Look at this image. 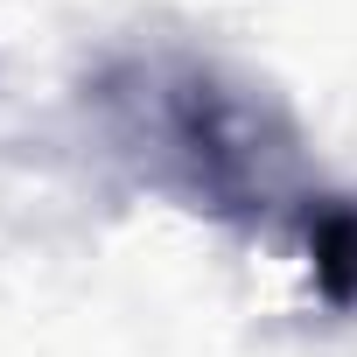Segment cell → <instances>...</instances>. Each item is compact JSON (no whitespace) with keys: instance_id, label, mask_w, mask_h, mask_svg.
Masks as SVG:
<instances>
[{"instance_id":"cell-2","label":"cell","mask_w":357,"mask_h":357,"mask_svg":"<svg viewBox=\"0 0 357 357\" xmlns=\"http://www.w3.org/2000/svg\"><path fill=\"white\" fill-rule=\"evenodd\" d=\"M301 238L315 259V287L336 308H357V197H308Z\"/></svg>"},{"instance_id":"cell-1","label":"cell","mask_w":357,"mask_h":357,"mask_svg":"<svg viewBox=\"0 0 357 357\" xmlns=\"http://www.w3.org/2000/svg\"><path fill=\"white\" fill-rule=\"evenodd\" d=\"M91 105L105 112L119 154L190 211L252 225L280 211L294 183V126L280 105L211 63L126 56L98 77Z\"/></svg>"}]
</instances>
